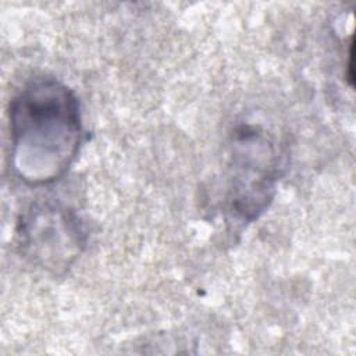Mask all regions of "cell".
Masks as SVG:
<instances>
[{
	"instance_id": "3",
	"label": "cell",
	"mask_w": 356,
	"mask_h": 356,
	"mask_svg": "<svg viewBox=\"0 0 356 356\" xmlns=\"http://www.w3.org/2000/svg\"><path fill=\"white\" fill-rule=\"evenodd\" d=\"M17 241L21 254L32 264L60 275L82 253L86 235L76 213L50 200L32 203L19 217Z\"/></svg>"
},
{
	"instance_id": "2",
	"label": "cell",
	"mask_w": 356,
	"mask_h": 356,
	"mask_svg": "<svg viewBox=\"0 0 356 356\" xmlns=\"http://www.w3.org/2000/svg\"><path fill=\"white\" fill-rule=\"evenodd\" d=\"M224 209L229 222L246 225L270 204L278 177L273 140L254 127H241L229 143Z\"/></svg>"
},
{
	"instance_id": "1",
	"label": "cell",
	"mask_w": 356,
	"mask_h": 356,
	"mask_svg": "<svg viewBox=\"0 0 356 356\" xmlns=\"http://www.w3.org/2000/svg\"><path fill=\"white\" fill-rule=\"evenodd\" d=\"M11 168L24 184L43 186L60 179L83 142L79 102L51 76L28 81L8 108Z\"/></svg>"
}]
</instances>
